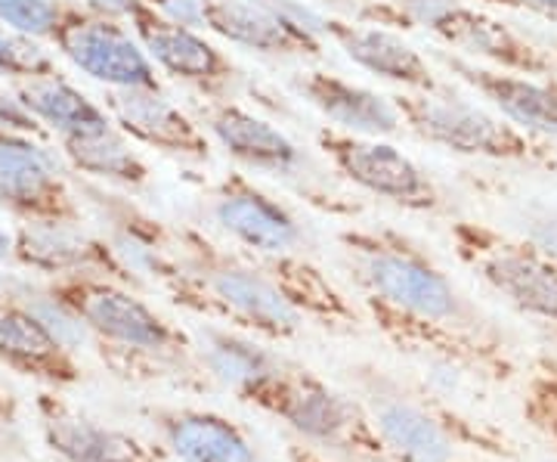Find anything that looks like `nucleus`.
Instances as JSON below:
<instances>
[{"mask_svg": "<svg viewBox=\"0 0 557 462\" xmlns=\"http://www.w3.org/2000/svg\"><path fill=\"white\" fill-rule=\"evenodd\" d=\"M171 248L177 273L164 292L180 307L233 323L270 342H288L304 329V317L258 262H245L220 248L199 230L171 233Z\"/></svg>", "mask_w": 557, "mask_h": 462, "instance_id": "obj_2", "label": "nucleus"}, {"mask_svg": "<svg viewBox=\"0 0 557 462\" xmlns=\"http://www.w3.org/2000/svg\"><path fill=\"white\" fill-rule=\"evenodd\" d=\"M403 124L421 141L443 146L458 156L483 159H527L530 141L511 121H502L478 102L449 97L443 90H406L394 97Z\"/></svg>", "mask_w": 557, "mask_h": 462, "instance_id": "obj_6", "label": "nucleus"}, {"mask_svg": "<svg viewBox=\"0 0 557 462\" xmlns=\"http://www.w3.org/2000/svg\"><path fill=\"white\" fill-rule=\"evenodd\" d=\"M251 403L317 447L366 462H394L372 423L369 406L322 382L310 369L288 366Z\"/></svg>", "mask_w": 557, "mask_h": 462, "instance_id": "obj_4", "label": "nucleus"}, {"mask_svg": "<svg viewBox=\"0 0 557 462\" xmlns=\"http://www.w3.org/2000/svg\"><path fill=\"white\" fill-rule=\"evenodd\" d=\"M366 406L394 462H453L456 438L428 406L403 394H372Z\"/></svg>", "mask_w": 557, "mask_h": 462, "instance_id": "obj_22", "label": "nucleus"}, {"mask_svg": "<svg viewBox=\"0 0 557 462\" xmlns=\"http://www.w3.org/2000/svg\"><path fill=\"white\" fill-rule=\"evenodd\" d=\"M341 245L366 314L387 342L458 369H508L498 344L483 336L471 304L418 245L391 230H347Z\"/></svg>", "mask_w": 557, "mask_h": 462, "instance_id": "obj_1", "label": "nucleus"}, {"mask_svg": "<svg viewBox=\"0 0 557 462\" xmlns=\"http://www.w3.org/2000/svg\"><path fill=\"white\" fill-rule=\"evenodd\" d=\"M50 302L121 354L156 366H189L196 361L193 339L124 282L109 277H65L50 289Z\"/></svg>", "mask_w": 557, "mask_h": 462, "instance_id": "obj_3", "label": "nucleus"}, {"mask_svg": "<svg viewBox=\"0 0 557 462\" xmlns=\"http://www.w3.org/2000/svg\"><path fill=\"white\" fill-rule=\"evenodd\" d=\"M533 10H542V13H557V0H520Z\"/></svg>", "mask_w": 557, "mask_h": 462, "instance_id": "obj_34", "label": "nucleus"}, {"mask_svg": "<svg viewBox=\"0 0 557 462\" xmlns=\"http://www.w3.org/2000/svg\"><path fill=\"white\" fill-rule=\"evenodd\" d=\"M0 202L35 221H72L57 159L38 143L0 131Z\"/></svg>", "mask_w": 557, "mask_h": 462, "instance_id": "obj_15", "label": "nucleus"}, {"mask_svg": "<svg viewBox=\"0 0 557 462\" xmlns=\"http://www.w3.org/2000/svg\"><path fill=\"white\" fill-rule=\"evenodd\" d=\"M523 416L527 423L539 428L548 441L557 447V373L542 369L533 376L527 401H523Z\"/></svg>", "mask_w": 557, "mask_h": 462, "instance_id": "obj_29", "label": "nucleus"}, {"mask_svg": "<svg viewBox=\"0 0 557 462\" xmlns=\"http://www.w3.org/2000/svg\"><path fill=\"white\" fill-rule=\"evenodd\" d=\"M298 97L310 102L335 131L357 137H394L403 127L394 97H381L369 87L332 75V72H304L292 81Z\"/></svg>", "mask_w": 557, "mask_h": 462, "instance_id": "obj_17", "label": "nucleus"}, {"mask_svg": "<svg viewBox=\"0 0 557 462\" xmlns=\"http://www.w3.org/2000/svg\"><path fill=\"white\" fill-rule=\"evenodd\" d=\"M65 153H69V159L75 161L81 171L97 174L102 181L139 186V183H146V178H149L143 159L131 149L127 134L121 127H115V124L106 127V131H97V134L69 137L65 141Z\"/></svg>", "mask_w": 557, "mask_h": 462, "instance_id": "obj_27", "label": "nucleus"}, {"mask_svg": "<svg viewBox=\"0 0 557 462\" xmlns=\"http://www.w3.org/2000/svg\"><path fill=\"white\" fill-rule=\"evenodd\" d=\"M325 40L338 44L347 60L359 65L362 72L375 75V78L399 84L406 90H428V94L440 90V81L434 78L428 60L391 28L354 25V22H341L329 16Z\"/></svg>", "mask_w": 557, "mask_h": 462, "instance_id": "obj_18", "label": "nucleus"}, {"mask_svg": "<svg viewBox=\"0 0 557 462\" xmlns=\"http://www.w3.org/2000/svg\"><path fill=\"white\" fill-rule=\"evenodd\" d=\"M100 20L112 22H127V25H137L139 20L152 16L156 10L149 7V0H84Z\"/></svg>", "mask_w": 557, "mask_h": 462, "instance_id": "obj_30", "label": "nucleus"}, {"mask_svg": "<svg viewBox=\"0 0 557 462\" xmlns=\"http://www.w3.org/2000/svg\"><path fill=\"white\" fill-rule=\"evenodd\" d=\"M109 109L119 127L134 141L156 146L159 153L183 156V159H208L211 137L199 121H193L177 102H171L161 87L152 90H112Z\"/></svg>", "mask_w": 557, "mask_h": 462, "instance_id": "obj_16", "label": "nucleus"}, {"mask_svg": "<svg viewBox=\"0 0 557 462\" xmlns=\"http://www.w3.org/2000/svg\"><path fill=\"white\" fill-rule=\"evenodd\" d=\"M319 146L335 165L344 181L394 202L406 211H434L440 208V190L434 181L394 143L381 137H357L344 131H319Z\"/></svg>", "mask_w": 557, "mask_h": 462, "instance_id": "obj_7", "label": "nucleus"}, {"mask_svg": "<svg viewBox=\"0 0 557 462\" xmlns=\"http://www.w3.org/2000/svg\"><path fill=\"white\" fill-rule=\"evenodd\" d=\"M211 215L220 230L239 242L242 248H248L255 258L292 255L304 242V230L295 215L242 174H230L220 183L211 202Z\"/></svg>", "mask_w": 557, "mask_h": 462, "instance_id": "obj_10", "label": "nucleus"}, {"mask_svg": "<svg viewBox=\"0 0 557 462\" xmlns=\"http://www.w3.org/2000/svg\"><path fill=\"white\" fill-rule=\"evenodd\" d=\"M10 255H13V240L0 230V262H7Z\"/></svg>", "mask_w": 557, "mask_h": 462, "instance_id": "obj_35", "label": "nucleus"}, {"mask_svg": "<svg viewBox=\"0 0 557 462\" xmlns=\"http://www.w3.org/2000/svg\"><path fill=\"white\" fill-rule=\"evenodd\" d=\"M205 32L267 57H317L322 40L295 28L260 0H205Z\"/></svg>", "mask_w": 557, "mask_h": 462, "instance_id": "obj_21", "label": "nucleus"}, {"mask_svg": "<svg viewBox=\"0 0 557 462\" xmlns=\"http://www.w3.org/2000/svg\"><path fill=\"white\" fill-rule=\"evenodd\" d=\"M201 366L248 403L288 369V363L273 351L260 348L255 339H245L239 332H218V329H208L201 339Z\"/></svg>", "mask_w": 557, "mask_h": 462, "instance_id": "obj_24", "label": "nucleus"}, {"mask_svg": "<svg viewBox=\"0 0 557 462\" xmlns=\"http://www.w3.org/2000/svg\"><path fill=\"white\" fill-rule=\"evenodd\" d=\"M35 72V57L25 53V47L16 44L13 38H7L0 32V78L7 75H32Z\"/></svg>", "mask_w": 557, "mask_h": 462, "instance_id": "obj_31", "label": "nucleus"}, {"mask_svg": "<svg viewBox=\"0 0 557 462\" xmlns=\"http://www.w3.org/2000/svg\"><path fill=\"white\" fill-rule=\"evenodd\" d=\"M38 428L50 453L62 462H168V450L161 441L139 438L127 428L106 425L78 406L57 398V394H38L35 401Z\"/></svg>", "mask_w": 557, "mask_h": 462, "instance_id": "obj_8", "label": "nucleus"}, {"mask_svg": "<svg viewBox=\"0 0 557 462\" xmlns=\"http://www.w3.org/2000/svg\"><path fill=\"white\" fill-rule=\"evenodd\" d=\"M152 423L168 457L177 462H258L248 435L214 410L159 406Z\"/></svg>", "mask_w": 557, "mask_h": 462, "instance_id": "obj_20", "label": "nucleus"}, {"mask_svg": "<svg viewBox=\"0 0 557 462\" xmlns=\"http://www.w3.org/2000/svg\"><path fill=\"white\" fill-rule=\"evenodd\" d=\"M62 53L78 65L84 75L100 81L112 90H152L159 87V69L143 50L137 35L124 22L78 20L62 25Z\"/></svg>", "mask_w": 557, "mask_h": 462, "instance_id": "obj_9", "label": "nucleus"}, {"mask_svg": "<svg viewBox=\"0 0 557 462\" xmlns=\"http://www.w3.org/2000/svg\"><path fill=\"white\" fill-rule=\"evenodd\" d=\"M0 22L20 35L53 38L60 35L62 13L53 0H0Z\"/></svg>", "mask_w": 557, "mask_h": 462, "instance_id": "obj_28", "label": "nucleus"}, {"mask_svg": "<svg viewBox=\"0 0 557 462\" xmlns=\"http://www.w3.org/2000/svg\"><path fill=\"white\" fill-rule=\"evenodd\" d=\"M131 28L143 44V50L149 53L152 65L171 78L186 81L208 94H218L236 75L233 60L220 50L218 44L205 38V32L199 28L174 25V22L161 20L159 13L139 20Z\"/></svg>", "mask_w": 557, "mask_h": 462, "instance_id": "obj_14", "label": "nucleus"}, {"mask_svg": "<svg viewBox=\"0 0 557 462\" xmlns=\"http://www.w3.org/2000/svg\"><path fill=\"white\" fill-rule=\"evenodd\" d=\"M13 255L25 267L62 277H109L134 280V270L106 242L87 236L72 221H35L22 227L13 242Z\"/></svg>", "mask_w": 557, "mask_h": 462, "instance_id": "obj_11", "label": "nucleus"}, {"mask_svg": "<svg viewBox=\"0 0 557 462\" xmlns=\"http://www.w3.org/2000/svg\"><path fill=\"white\" fill-rule=\"evenodd\" d=\"M255 262L270 273V280L276 282L282 295L304 320H313L335 332H357L362 320L359 311L317 264L300 258L298 252L276 258H255Z\"/></svg>", "mask_w": 557, "mask_h": 462, "instance_id": "obj_23", "label": "nucleus"}, {"mask_svg": "<svg viewBox=\"0 0 557 462\" xmlns=\"http://www.w3.org/2000/svg\"><path fill=\"white\" fill-rule=\"evenodd\" d=\"M437 38L453 44V47H461V50H468L474 57L496 62L498 69H505V72L536 75V72L545 69V62L539 60V53L530 44H523L518 35H511L505 25L480 16L478 10H471L468 3L440 28Z\"/></svg>", "mask_w": 557, "mask_h": 462, "instance_id": "obj_25", "label": "nucleus"}, {"mask_svg": "<svg viewBox=\"0 0 557 462\" xmlns=\"http://www.w3.org/2000/svg\"><path fill=\"white\" fill-rule=\"evenodd\" d=\"M20 100L35 119L50 124L62 141L112 127L106 109H100L97 102H90L81 90L60 78H32L20 90Z\"/></svg>", "mask_w": 557, "mask_h": 462, "instance_id": "obj_26", "label": "nucleus"}, {"mask_svg": "<svg viewBox=\"0 0 557 462\" xmlns=\"http://www.w3.org/2000/svg\"><path fill=\"white\" fill-rule=\"evenodd\" d=\"M205 131L214 143L226 149V156L273 178H298L307 168V156L298 143L273 121L260 119L236 102H214L205 112Z\"/></svg>", "mask_w": 557, "mask_h": 462, "instance_id": "obj_13", "label": "nucleus"}, {"mask_svg": "<svg viewBox=\"0 0 557 462\" xmlns=\"http://www.w3.org/2000/svg\"><path fill=\"white\" fill-rule=\"evenodd\" d=\"M16 420H20V403H16V398H13L10 391L0 388V435H3L7 428H13Z\"/></svg>", "mask_w": 557, "mask_h": 462, "instance_id": "obj_33", "label": "nucleus"}, {"mask_svg": "<svg viewBox=\"0 0 557 462\" xmlns=\"http://www.w3.org/2000/svg\"><path fill=\"white\" fill-rule=\"evenodd\" d=\"M530 242L545 255L557 258V218H536L530 227Z\"/></svg>", "mask_w": 557, "mask_h": 462, "instance_id": "obj_32", "label": "nucleus"}, {"mask_svg": "<svg viewBox=\"0 0 557 462\" xmlns=\"http://www.w3.org/2000/svg\"><path fill=\"white\" fill-rule=\"evenodd\" d=\"M0 363L53 388L81 382V366L60 332L16 302H0Z\"/></svg>", "mask_w": 557, "mask_h": 462, "instance_id": "obj_12", "label": "nucleus"}, {"mask_svg": "<svg viewBox=\"0 0 557 462\" xmlns=\"http://www.w3.org/2000/svg\"><path fill=\"white\" fill-rule=\"evenodd\" d=\"M453 242L458 258L511 307L557 326V258L478 223H456Z\"/></svg>", "mask_w": 557, "mask_h": 462, "instance_id": "obj_5", "label": "nucleus"}, {"mask_svg": "<svg viewBox=\"0 0 557 462\" xmlns=\"http://www.w3.org/2000/svg\"><path fill=\"white\" fill-rule=\"evenodd\" d=\"M443 62L453 69V75L471 84L480 97L496 106L502 119L511 121L518 131L557 137V84L536 81L530 75H511L502 69H483L478 62L461 60V57H443Z\"/></svg>", "mask_w": 557, "mask_h": 462, "instance_id": "obj_19", "label": "nucleus"}]
</instances>
